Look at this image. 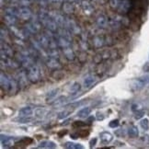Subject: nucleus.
<instances>
[{"mask_svg": "<svg viewBox=\"0 0 149 149\" xmlns=\"http://www.w3.org/2000/svg\"><path fill=\"white\" fill-rule=\"evenodd\" d=\"M1 144L4 147H10L14 144V138L8 135L1 134Z\"/></svg>", "mask_w": 149, "mask_h": 149, "instance_id": "obj_4", "label": "nucleus"}, {"mask_svg": "<svg viewBox=\"0 0 149 149\" xmlns=\"http://www.w3.org/2000/svg\"><path fill=\"white\" fill-rule=\"evenodd\" d=\"M51 1L54 3H61V2H63V0H51Z\"/></svg>", "mask_w": 149, "mask_h": 149, "instance_id": "obj_36", "label": "nucleus"}, {"mask_svg": "<svg viewBox=\"0 0 149 149\" xmlns=\"http://www.w3.org/2000/svg\"><path fill=\"white\" fill-rule=\"evenodd\" d=\"M68 2H70V3H73V2H76L77 0H67Z\"/></svg>", "mask_w": 149, "mask_h": 149, "instance_id": "obj_37", "label": "nucleus"}, {"mask_svg": "<svg viewBox=\"0 0 149 149\" xmlns=\"http://www.w3.org/2000/svg\"><path fill=\"white\" fill-rule=\"evenodd\" d=\"M5 50L4 49H2V51H5V54L6 55H8V57H11L13 55V54H12V50H11L8 45H5Z\"/></svg>", "mask_w": 149, "mask_h": 149, "instance_id": "obj_27", "label": "nucleus"}, {"mask_svg": "<svg viewBox=\"0 0 149 149\" xmlns=\"http://www.w3.org/2000/svg\"><path fill=\"white\" fill-rule=\"evenodd\" d=\"M107 18L104 15H100L97 18V24H98L100 28H105L107 26Z\"/></svg>", "mask_w": 149, "mask_h": 149, "instance_id": "obj_13", "label": "nucleus"}, {"mask_svg": "<svg viewBox=\"0 0 149 149\" xmlns=\"http://www.w3.org/2000/svg\"><path fill=\"white\" fill-rule=\"evenodd\" d=\"M40 76H41V73H40V70L37 66L32 65L31 67L29 68L28 78L30 79L31 82H37L40 79Z\"/></svg>", "mask_w": 149, "mask_h": 149, "instance_id": "obj_1", "label": "nucleus"}, {"mask_svg": "<svg viewBox=\"0 0 149 149\" xmlns=\"http://www.w3.org/2000/svg\"><path fill=\"white\" fill-rule=\"evenodd\" d=\"M19 17L22 19H29L31 17V11L28 7H23L19 9Z\"/></svg>", "mask_w": 149, "mask_h": 149, "instance_id": "obj_3", "label": "nucleus"}, {"mask_svg": "<svg viewBox=\"0 0 149 149\" xmlns=\"http://www.w3.org/2000/svg\"><path fill=\"white\" fill-rule=\"evenodd\" d=\"M65 148L69 149H83L84 146L81 144H77V143H73V142H66L64 145Z\"/></svg>", "mask_w": 149, "mask_h": 149, "instance_id": "obj_10", "label": "nucleus"}, {"mask_svg": "<svg viewBox=\"0 0 149 149\" xmlns=\"http://www.w3.org/2000/svg\"><path fill=\"white\" fill-rule=\"evenodd\" d=\"M97 119H98L99 121H102V120L104 119V116L102 115V113L98 112V113H97Z\"/></svg>", "mask_w": 149, "mask_h": 149, "instance_id": "obj_35", "label": "nucleus"}, {"mask_svg": "<svg viewBox=\"0 0 149 149\" xmlns=\"http://www.w3.org/2000/svg\"><path fill=\"white\" fill-rule=\"evenodd\" d=\"M65 97H60V98H58L57 100H55V101H54L53 102V104L54 105H59V104H61V103H63L65 101Z\"/></svg>", "mask_w": 149, "mask_h": 149, "instance_id": "obj_29", "label": "nucleus"}, {"mask_svg": "<svg viewBox=\"0 0 149 149\" xmlns=\"http://www.w3.org/2000/svg\"><path fill=\"white\" fill-rule=\"evenodd\" d=\"M39 148H55L56 145L55 143L53 141H48V140H44L40 143V145L38 146Z\"/></svg>", "mask_w": 149, "mask_h": 149, "instance_id": "obj_5", "label": "nucleus"}, {"mask_svg": "<svg viewBox=\"0 0 149 149\" xmlns=\"http://www.w3.org/2000/svg\"><path fill=\"white\" fill-rule=\"evenodd\" d=\"M83 102H84V101L74 102V103H72V104H69V105H67V106H69V107H72L73 109H74V108H78L79 106H81V105L83 104Z\"/></svg>", "mask_w": 149, "mask_h": 149, "instance_id": "obj_30", "label": "nucleus"}, {"mask_svg": "<svg viewBox=\"0 0 149 149\" xmlns=\"http://www.w3.org/2000/svg\"><path fill=\"white\" fill-rule=\"evenodd\" d=\"M57 92H58V88L53 89V90H51L50 92H48V94L46 95V101H49L51 100H53L54 97L57 95Z\"/></svg>", "mask_w": 149, "mask_h": 149, "instance_id": "obj_19", "label": "nucleus"}, {"mask_svg": "<svg viewBox=\"0 0 149 149\" xmlns=\"http://www.w3.org/2000/svg\"><path fill=\"white\" fill-rule=\"evenodd\" d=\"M63 10H64V12L70 14L74 11V7L70 2H66L63 4Z\"/></svg>", "mask_w": 149, "mask_h": 149, "instance_id": "obj_14", "label": "nucleus"}, {"mask_svg": "<svg viewBox=\"0 0 149 149\" xmlns=\"http://www.w3.org/2000/svg\"><path fill=\"white\" fill-rule=\"evenodd\" d=\"M144 115H145V111H142V110H139V111H135L134 118H135L136 120H139V119H141Z\"/></svg>", "mask_w": 149, "mask_h": 149, "instance_id": "obj_28", "label": "nucleus"}, {"mask_svg": "<svg viewBox=\"0 0 149 149\" xmlns=\"http://www.w3.org/2000/svg\"><path fill=\"white\" fill-rule=\"evenodd\" d=\"M140 125L144 130H148V128H149V120L146 119V118L142 119L141 122H140Z\"/></svg>", "mask_w": 149, "mask_h": 149, "instance_id": "obj_23", "label": "nucleus"}, {"mask_svg": "<svg viewBox=\"0 0 149 149\" xmlns=\"http://www.w3.org/2000/svg\"><path fill=\"white\" fill-rule=\"evenodd\" d=\"M72 113V111H67V110H65V111H63L61 112L58 113V119H65L67 118L68 116L70 115V114Z\"/></svg>", "mask_w": 149, "mask_h": 149, "instance_id": "obj_21", "label": "nucleus"}, {"mask_svg": "<svg viewBox=\"0 0 149 149\" xmlns=\"http://www.w3.org/2000/svg\"><path fill=\"white\" fill-rule=\"evenodd\" d=\"M32 109L31 107H24L19 110V116H31L32 114Z\"/></svg>", "mask_w": 149, "mask_h": 149, "instance_id": "obj_11", "label": "nucleus"}, {"mask_svg": "<svg viewBox=\"0 0 149 149\" xmlns=\"http://www.w3.org/2000/svg\"><path fill=\"white\" fill-rule=\"evenodd\" d=\"M81 7L84 9V11H91L92 10V7H91L90 3L88 1H87V0H82Z\"/></svg>", "mask_w": 149, "mask_h": 149, "instance_id": "obj_17", "label": "nucleus"}, {"mask_svg": "<svg viewBox=\"0 0 149 149\" xmlns=\"http://www.w3.org/2000/svg\"><path fill=\"white\" fill-rule=\"evenodd\" d=\"M130 7H131V5L128 0H123V1L119 5V10L121 11L122 13H126V12H128Z\"/></svg>", "mask_w": 149, "mask_h": 149, "instance_id": "obj_8", "label": "nucleus"}, {"mask_svg": "<svg viewBox=\"0 0 149 149\" xmlns=\"http://www.w3.org/2000/svg\"><path fill=\"white\" fill-rule=\"evenodd\" d=\"M54 21L57 23V25H59V26H63L65 24V19L62 15H55Z\"/></svg>", "mask_w": 149, "mask_h": 149, "instance_id": "obj_20", "label": "nucleus"}, {"mask_svg": "<svg viewBox=\"0 0 149 149\" xmlns=\"http://www.w3.org/2000/svg\"><path fill=\"white\" fill-rule=\"evenodd\" d=\"M64 54H65V55L66 56V58H67V59L73 60V59L74 58V53H73L72 50H71L69 47L64 48Z\"/></svg>", "mask_w": 149, "mask_h": 149, "instance_id": "obj_16", "label": "nucleus"}, {"mask_svg": "<svg viewBox=\"0 0 149 149\" xmlns=\"http://www.w3.org/2000/svg\"><path fill=\"white\" fill-rule=\"evenodd\" d=\"M5 20L7 22L8 24L9 25H14L15 22H16V16H13V15H9V14H6L5 16Z\"/></svg>", "mask_w": 149, "mask_h": 149, "instance_id": "obj_15", "label": "nucleus"}, {"mask_svg": "<svg viewBox=\"0 0 149 149\" xmlns=\"http://www.w3.org/2000/svg\"><path fill=\"white\" fill-rule=\"evenodd\" d=\"M109 3H110V6L112 8H119V0H109Z\"/></svg>", "mask_w": 149, "mask_h": 149, "instance_id": "obj_26", "label": "nucleus"}, {"mask_svg": "<svg viewBox=\"0 0 149 149\" xmlns=\"http://www.w3.org/2000/svg\"><path fill=\"white\" fill-rule=\"evenodd\" d=\"M100 136L101 141L104 143H110L113 139L112 134L111 133H109V132H102V133H100Z\"/></svg>", "mask_w": 149, "mask_h": 149, "instance_id": "obj_6", "label": "nucleus"}, {"mask_svg": "<svg viewBox=\"0 0 149 149\" xmlns=\"http://www.w3.org/2000/svg\"><path fill=\"white\" fill-rule=\"evenodd\" d=\"M97 141H98V139H97V138H93L92 140L89 142V146L90 147H94L96 146V144H97Z\"/></svg>", "mask_w": 149, "mask_h": 149, "instance_id": "obj_33", "label": "nucleus"}, {"mask_svg": "<svg viewBox=\"0 0 149 149\" xmlns=\"http://www.w3.org/2000/svg\"><path fill=\"white\" fill-rule=\"evenodd\" d=\"M143 70L146 73H149V62H146L144 65V66H143Z\"/></svg>", "mask_w": 149, "mask_h": 149, "instance_id": "obj_32", "label": "nucleus"}, {"mask_svg": "<svg viewBox=\"0 0 149 149\" xmlns=\"http://www.w3.org/2000/svg\"><path fill=\"white\" fill-rule=\"evenodd\" d=\"M34 1H36V0H34Z\"/></svg>", "mask_w": 149, "mask_h": 149, "instance_id": "obj_38", "label": "nucleus"}, {"mask_svg": "<svg viewBox=\"0 0 149 149\" xmlns=\"http://www.w3.org/2000/svg\"><path fill=\"white\" fill-rule=\"evenodd\" d=\"M119 124H120V123H119V120L118 119H116V120H112V121L109 123V126H110L111 128H117L118 126H119Z\"/></svg>", "mask_w": 149, "mask_h": 149, "instance_id": "obj_25", "label": "nucleus"}, {"mask_svg": "<svg viewBox=\"0 0 149 149\" xmlns=\"http://www.w3.org/2000/svg\"><path fill=\"white\" fill-rule=\"evenodd\" d=\"M139 107V105L138 104H133V105H132V111H139L140 110V109L138 108Z\"/></svg>", "mask_w": 149, "mask_h": 149, "instance_id": "obj_34", "label": "nucleus"}, {"mask_svg": "<svg viewBox=\"0 0 149 149\" xmlns=\"http://www.w3.org/2000/svg\"><path fill=\"white\" fill-rule=\"evenodd\" d=\"M48 66H50L51 68H56L59 66V63L56 61L55 58H52L50 59V61H48Z\"/></svg>", "mask_w": 149, "mask_h": 149, "instance_id": "obj_24", "label": "nucleus"}, {"mask_svg": "<svg viewBox=\"0 0 149 149\" xmlns=\"http://www.w3.org/2000/svg\"><path fill=\"white\" fill-rule=\"evenodd\" d=\"M15 121L19 122V123H31L32 121V119L29 116H20V118L16 119Z\"/></svg>", "mask_w": 149, "mask_h": 149, "instance_id": "obj_18", "label": "nucleus"}, {"mask_svg": "<svg viewBox=\"0 0 149 149\" xmlns=\"http://www.w3.org/2000/svg\"><path fill=\"white\" fill-rule=\"evenodd\" d=\"M90 112H91V109L89 107H85L77 112V116L79 118H88Z\"/></svg>", "mask_w": 149, "mask_h": 149, "instance_id": "obj_7", "label": "nucleus"}, {"mask_svg": "<svg viewBox=\"0 0 149 149\" xmlns=\"http://www.w3.org/2000/svg\"><path fill=\"white\" fill-rule=\"evenodd\" d=\"M19 4L22 7H28V6L31 4V2H30V0H20Z\"/></svg>", "mask_w": 149, "mask_h": 149, "instance_id": "obj_31", "label": "nucleus"}, {"mask_svg": "<svg viewBox=\"0 0 149 149\" xmlns=\"http://www.w3.org/2000/svg\"><path fill=\"white\" fill-rule=\"evenodd\" d=\"M138 134H139L138 128L134 125L130 126V128L128 130V135L131 137V138H136V137H138Z\"/></svg>", "mask_w": 149, "mask_h": 149, "instance_id": "obj_9", "label": "nucleus"}, {"mask_svg": "<svg viewBox=\"0 0 149 149\" xmlns=\"http://www.w3.org/2000/svg\"><path fill=\"white\" fill-rule=\"evenodd\" d=\"M95 81H96V78L93 76H89L88 77H86V79L84 80V87L86 88H88L95 83Z\"/></svg>", "mask_w": 149, "mask_h": 149, "instance_id": "obj_12", "label": "nucleus"}, {"mask_svg": "<svg viewBox=\"0 0 149 149\" xmlns=\"http://www.w3.org/2000/svg\"><path fill=\"white\" fill-rule=\"evenodd\" d=\"M149 83V76H145V77H139V78H136L135 80H134L133 82V87L134 89H141L144 87Z\"/></svg>", "mask_w": 149, "mask_h": 149, "instance_id": "obj_2", "label": "nucleus"}, {"mask_svg": "<svg viewBox=\"0 0 149 149\" xmlns=\"http://www.w3.org/2000/svg\"><path fill=\"white\" fill-rule=\"evenodd\" d=\"M80 88H81V87H80V84L77 83V82H74L70 88V92L72 93H77L78 92V91L80 90Z\"/></svg>", "mask_w": 149, "mask_h": 149, "instance_id": "obj_22", "label": "nucleus"}]
</instances>
